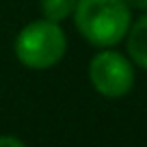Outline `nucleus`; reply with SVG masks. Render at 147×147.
<instances>
[{
    "label": "nucleus",
    "instance_id": "nucleus-5",
    "mask_svg": "<svg viewBox=\"0 0 147 147\" xmlns=\"http://www.w3.org/2000/svg\"><path fill=\"white\" fill-rule=\"evenodd\" d=\"M78 0H41V13L46 20L52 22H63L76 9Z\"/></svg>",
    "mask_w": 147,
    "mask_h": 147
},
{
    "label": "nucleus",
    "instance_id": "nucleus-6",
    "mask_svg": "<svg viewBox=\"0 0 147 147\" xmlns=\"http://www.w3.org/2000/svg\"><path fill=\"white\" fill-rule=\"evenodd\" d=\"M0 147H24V141L18 136H0Z\"/></svg>",
    "mask_w": 147,
    "mask_h": 147
},
{
    "label": "nucleus",
    "instance_id": "nucleus-4",
    "mask_svg": "<svg viewBox=\"0 0 147 147\" xmlns=\"http://www.w3.org/2000/svg\"><path fill=\"white\" fill-rule=\"evenodd\" d=\"M128 54L136 65L147 69V13L141 15L128 30Z\"/></svg>",
    "mask_w": 147,
    "mask_h": 147
},
{
    "label": "nucleus",
    "instance_id": "nucleus-3",
    "mask_svg": "<svg viewBox=\"0 0 147 147\" xmlns=\"http://www.w3.org/2000/svg\"><path fill=\"white\" fill-rule=\"evenodd\" d=\"M89 80L100 95L117 100L128 95L132 89L134 67L123 54L115 50H104L89 63Z\"/></svg>",
    "mask_w": 147,
    "mask_h": 147
},
{
    "label": "nucleus",
    "instance_id": "nucleus-1",
    "mask_svg": "<svg viewBox=\"0 0 147 147\" xmlns=\"http://www.w3.org/2000/svg\"><path fill=\"white\" fill-rule=\"evenodd\" d=\"M74 20L80 35L97 48L117 46L132 24L125 0H78Z\"/></svg>",
    "mask_w": 147,
    "mask_h": 147
},
{
    "label": "nucleus",
    "instance_id": "nucleus-7",
    "mask_svg": "<svg viewBox=\"0 0 147 147\" xmlns=\"http://www.w3.org/2000/svg\"><path fill=\"white\" fill-rule=\"evenodd\" d=\"M125 5L130 9H138V11H147V0H125Z\"/></svg>",
    "mask_w": 147,
    "mask_h": 147
},
{
    "label": "nucleus",
    "instance_id": "nucleus-2",
    "mask_svg": "<svg viewBox=\"0 0 147 147\" xmlns=\"http://www.w3.org/2000/svg\"><path fill=\"white\" fill-rule=\"evenodd\" d=\"M67 50V37L59 22L35 20L26 24L15 37V56L30 69L54 67Z\"/></svg>",
    "mask_w": 147,
    "mask_h": 147
}]
</instances>
